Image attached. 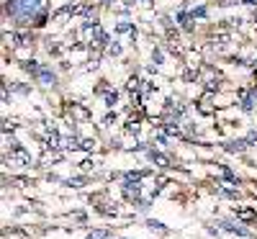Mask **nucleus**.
<instances>
[{
	"label": "nucleus",
	"instance_id": "obj_1",
	"mask_svg": "<svg viewBox=\"0 0 257 239\" xmlns=\"http://www.w3.org/2000/svg\"><path fill=\"white\" fill-rule=\"evenodd\" d=\"M24 70H29L41 85H54L57 82V77H54V72L52 70H47L44 64H39V62H34V59H29V62H24Z\"/></svg>",
	"mask_w": 257,
	"mask_h": 239
},
{
	"label": "nucleus",
	"instance_id": "obj_2",
	"mask_svg": "<svg viewBox=\"0 0 257 239\" xmlns=\"http://www.w3.org/2000/svg\"><path fill=\"white\" fill-rule=\"evenodd\" d=\"M108 236H111L108 231H105V229H100V231H93V234H90L88 239H108Z\"/></svg>",
	"mask_w": 257,
	"mask_h": 239
},
{
	"label": "nucleus",
	"instance_id": "obj_3",
	"mask_svg": "<svg viewBox=\"0 0 257 239\" xmlns=\"http://www.w3.org/2000/svg\"><path fill=\"white\" fill-rule=\"evenodd\" d=\"M237 216H239V219H252L254 213H252L249 208H239V211H237Z\"/></svg>",
	"mask_w": 257,
	"mask_h": 239
},
{
	"label": "nucleus",
	"instance_id": "obj_4",
	"mask_svg": "<svg viewBox=\"0 0 257 239\" xmlns=\"http://www.w3.org/2000/svg\"><path fill=\"white\" fill-rule=\"evenodd\" d=\"M105 103L113 105V103H116V93H108V95H105Z\"/></svg>",
	"mask_w": 257,
	"mask_h": 239
},
{
	"label": "nucleus",
	"instance_id": "obj_5",
	"mask_svg": "<svg viewBox=\"0 0 257 239\" xmlns=\"http://www.w3.org/2000/svg\"><path fill=\"white\" fill-rule=\"evenodd\" d=\"M100 3H111V0H100Z\"/></svg>",
	"mask_w": 257,
	"mask_h": 239
}]
</instances>
